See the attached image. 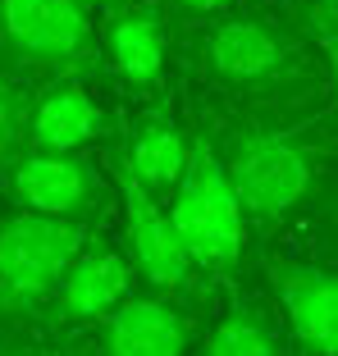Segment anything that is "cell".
Wrapping results in <instances>:
<instances>
[{
    "label": "cell",
    "mask_w": 338,
    "mask_h": 356,
    "mask_svg": "<svg viewBox=\"0 0 338 356\" xmlns=\"http://www.w3.org/2000/svg\"><path fill=\"white\" fill-rule=\"evenodd\" d=\"M197 128L211 137L252 233L284 229L320 201L329 174V128L311 96L256 105L229 101L224 110H201Z\"/></svg>",
    "instance_id": "cell-1"
},
{
    "label": "cell",
    "mask_w": 338,
    "mask_h": 356,
    "mask_svg": "<svg viewBox=\"0 0 338 356\" xmlns=\"http://www.w3.org/2000/svg\"><path fill=\"white\" fill-rule=\"evenodd\" d=\"M183 55L192 74L220 96H229L233 105L311 96L325 83L320 55L307 42V32L284 14L252 10V5L188 28Z\"/></svg>",
    "instance_id": "cell-2"
},
{
    "label": "cell",
    "mask_w": 338,
    "mask_h": 356,
    "mask_svg": "<svg viewBox=\"0 0 338 356\" xmlns=\"http://www.w3.org/2000/svg\"><path fill=\"white\" fill-rule=\"evenodd\" d=\"M101 0H0V69L23 83L101 74Z\"/></svg>",
    "instance_id": "cell-3"
},
{
    "label": "cell",
    "mask_w": 338,
    "mask_h": 356,
    "mask_svg": "<svg viewBox=\"0 0 338 356\" xmlns=\"http://www.w3.org/2000/svg\"><path fill=\"white\" fill-rule=\"evenodd\" d=\"M165 210H169V224H174V233L183 242V252L192 256V265L206 279H233L238 274L252 229H247L243 206H238L229 178H224L220 160L211 151V137L201 133L197 124H192L188 169H183L179 188L169 192Z\"/></svg>",
    "instance_id": "cell-4"
},
{
    "label": "cell",
    "mask_w": 338,
    "mask_h": 356,
    "mask_svg": "<svg viewBox=\"0 0 338 356\" xmlns=\"http://www.w3.org/2000/svg\"><path fill=\"white\" fill-rule=\"evenodd\" d=\"M96 233L10 210L0 220V320H42Z\"/></svg>",
    "instance_id": "cell-5"
},
{
    "label": "cell",
    "mask_w": 338,
    "mask_h": 356,
    "mask_svg": "<svg viewBox=\"0 0 338 356\" xmlns=\"http://www.w3.org/2000/svg\"><path fill=\"white\" fill-rule=\"evenodd\" d=\"M5 197L23 215L78 224V229H101L119 210V192L106 160L74 151V156H51V151H23L5 178Z\"/></svg>",
    "instance_id": "cell-6"
},
{
    "label": "cell",
    "mask_w": 338,
    "mask_h": 356,
    "mask_svg": "<svg viewBox=\"0 0 338 356\" xmlns=\"http://www.w3.org/2000/svg\"><path fill=\"white\" fill-rule=\"evenodd\" d=\"M106 169L115 178V192H119V215H124V256L133 261L138 270V283L156 297H169L192 311V302L201 297L206 288V274L192 265V256L183 252L179 233L169 224V210L142 188L138 178L128 174L115 156H106Z\"/></svg>",
    "instance_id": "cell-7"
},
{
    "label": "cell",
    "mask_w": 338,
    "mask_h": 356,
    "mask_svg": "<svg viewBox=\"0 0 338 356\" xmlns=\"http://www.w3.org/2000/svg\"><path fill=\"white\" fill-rule=\"evenodd\" d=\"M261 279L288 329V343L311 356H338V265L325 256L265 252Z\"/></svg>",
    "instance_id": "cell-8"
},
{
    "label": "cell",
    "mask_w": 338,
    "mask_h": 356,
    "mask_svg": "<svg viewBox=\"0 0 338 356\" xmlns=\"http://www.w3.org/2000/svg\"><path fill=\"white\" fill-rule=\"evenodd\" d=\"M101 74H110L119 87L138 96L165 92V74L174 60V23L165 5H101Z\"/></svg>",
    "instance_id": "cell-9"
},
{
    "label": "cell",
    "mask_w": 338,
    "mask_h": 356,
    "mask_svg": "<svg viewBox=\"0 0 338 356\" xmlns=\"http://www.w3.org/2000/svg\"><path fill=\"white\" fill-rule=\"evenodd\" d=\"M133 293H138V270L124 256V247H115L106 238H92V247L74 261V270L64 274L60 293L51 297L42 320L55 329H69V334H92Z\"/></svg>",
    "instance_id": "cell-10"
},
{
    "label": "cell",
    "mask_w": 338,
    "mask_h": 356,
    "mask_svg": "<svg viewBox=\"0 0 338 356\" xmlns=\"http://www.w3.org/2000/svg\"><path fill=\"white\" fill-rule=\"evenodd\" d=\"M192 347H197L192 311L147 288H138L87 334V356H192Z\"/></svg>",
    "instance_id": "cell-11"
},
{
    "label": "cell",
    "mask_w": 338,
    "mask_h": 356,
    "mask_svg": "<svg viewBox=\"0 0 338 356\" xmlns=\"http://www.w3.org/2000/svg\"><path fill=\"white\" fill-rule=\"evenodd\" d=\"M115 156L128 174L138 178L142 188L165 206L169 192L179 188L183 169H188V156H192V128L179 119V110L169 101H151L142 115L128 119V128L119 133V142L106 151Z\"/></svg>",
    "instance_id": "cell-12"
},
{
    "label": "cell",
    "mask_w": 338,
    "mask_h": 356,
    "mask_svg": "<svg viewBox=\"0 0 338 356\" xmlns=\"http://www.w3.org/2000/svg\"><path fill=\"white\" fill-rule=\"evenodd\" d=\"M106 124L110 119L87 83H42L32 87L23 151L74 156V151H87L96 137H106Z\"/></svg>",
    "instance_id": "cell-13"
},
{
    "label": "cell",
    "mask_w": 338,
    "mask_h": 356,
    "mask_svg": "<svg viewBox=\"0 0 338 356\" xmlns=\"http://www.w3.org/2000/svg\"><path fill=\"white\" fill-rule=\"evenodd\" d=\"M192 356H288V329L275 302L233 288L224 311L197 338Z\"/></svg>",
    "instance_id": "cell-14"
},
{
    "label": "cell",
    "mask_w": 338,
    "mask_h": 356,
    "mask_svg": "<svg viewBox=\"0 0 338 356\" xmlns=\"http://www.w3.org/2000/svg\"><path fill=\"white\" fill-rule=\"evenodd\" d=\"M0 356H87V334L46 320H0Z\"/></svg>",
    "instance_id": "cell-15"
},
{
    "label": "cell",
    "mask_w": 338,
    "mask_h": 356,
    "mask_svg": "<svg viewBox=\"0 0 338 356\" xmlns=\"http://www.w3.org/2000/svg\"><path fill=\"white\" fill-rule=\"evenodd\" d=\"M28 105H32V83L0 69V197L14 160L23 156V133H28Z\"/></svg>",
    "instance_id": "cell-16"
},
{
    "label": "cell",
    "mask_w": 338,
    "mask_h": 356,
    "mask_svg": "<svg viewBox=\"0 0 338 356\" xmlns=\"http://www.w3.org/2000/svg\"><path fill=\"white\" fill-rule=\"evenodd\" d=\"M297 28L307 32V42L316 46L325 83L334 92V110H338V0H311L307 10L297 14Z\"/></svg>",
    "instance_id": "cell-17"
},
{
    "label": "cell",
    "mask_w": 338,
    "mask_h": 356,
    "mask_svg": "<svg viewBox=\"0 0 338 356\" xmlns=\"http://www.w3.org/2000/svg\"><path fill=\"white\" fill-rule=\"evenodd\" d=\"M160 5H165L169 23H179V28H201V23L243 10L247 0H160Z\"/></svg>",
    "instance_id": "cell-18"
},
{
    "label": "cell",
    "mask_w": 338,
    "mask_h": 356,
    "mask_svg": "<svg viewBox=\"0 0 338 356\" xmlns=\"http://www.w3.org/2000/svg\"><path fill=\"white\" fill-rule=\"evenodd\" d=\"M320 256L329 265H338V201H329L320 215Z\"/></svg>",
    "instance_id": "cell-19"
},
{
    "label": "cell",
    "mask_w": 338,
    "mask_h": 356,
    "mask_svg": "<svg viewBox=\"0 0 338 356\" xmlns=\"http://www.w3.org/2000/svg\"><path fill=\"white\" fill-rule=\"evenodd\" d=\"M279 5H288V10H293V14H302V10H307V5H311V0H279Z\"/></svg>",
    "instance_id": "cell-20"
},
{
    "label": "cell",
    "mask_w": 338,
    "mask_h": 356,
    "mask_svg": "<svg viewBox=\"0 0 338 356\" xmlns=\"http://www.w3.org/2000/svg\"><path fill=\"white\" fill-rule=\"evenodd\" d=\"M101 5H147V0H101Z\"/></svg>",
    "instance_id": "cell-21"
}]
</instances>
